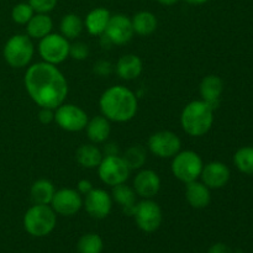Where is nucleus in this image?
<instances>
[{"label":"nucleus","instance_id":"25","mask_svg":"<svg viewBox=\"0 0 253 253\" xmlns=\"http://www.w3.org/2000/svg\"><path fill=\"white\" fill-rule=\"evenodd\" d=\"M133 32L140 36H148L152 35L157 29V17L151 11H138L131 19Z\"/></svg>","mask_w":253,"mask_h":253},{"label":"nucleus","instance_id":"32","mask_svg":"<svg viewBox=\"0 0 253 253\" xmlns=\"http://www.w3.org/2000/svg\"><path fill=\"white\" fill-rule=\"evenodd\" d=\"M89 56V46L82 41H77L69 46V57L77 61H84Z\"/></svg>","mask_w":253,"mask_h":253},{"label":"nucleus","instance_id":"17","mask_svg":"<svg viewBox=\"0 0 253 253\" xmlns=\"http://www.w3.org/2000/svg\"><path fill=\"white\" fill-rule=\"evenodd\" d=\"M222 91H224V82L220 77L210 74L204 77L200 82L199 93L202 100L207 101L214 110L219 106Z\"/></svg>","mask_w":253,"mask_h":253},{"label":"nucleus","instance_id":"7","mask_svg":"<svg viewBox=\"0 0 253 253\" xmlns=\"http://www.w3.org/2000/svg\"><path fill=\"white\" fill-rule=\"evenodd\" d=\"M69 40H67L63 35L51 32L40 40V57L43 62L57 66L69 57Z\"/></svg>","mask_w":253,"mask_h":253},{"label":"nucleus","instance_id":"14","mask_svg":"<svg viewBox=\"0 0 253 253\" xmlns=\"http://www.w3.org/2000/svg\"><path fill=\"white\" fill-rule=\"evenodd\" d=\"M133 35V27L131 19L124 14H116L111 15L109 24L106 26L104 36L109 40L113 44H126L132 40Z\"/></svg>","mask_w":253,"mask_h":253},{"label":"nucleus","instance_id":"29","mask_svg":"<svg viewBox=\"0 0 253 253\" xmlns=\"http://www.w3.org/2000/svg\"><path fill=\"white\" fill-rule=\"evenodd\" d=\"M234 163L240 172L253 175V147L245 146L237 150L234 156Z\"/></svg>","mask_w":253,"mask_h":253},{"label":"nucleus","instance_id":"28","mask_svg":"<svg viewBox=\"0 0 253 253\" xmlns=\"http://www.w3.org/2000/svg\"><path fill=\"white\" fill-rule=\"evenodd\" d=\"M123 158L130 170L141 169L147 160V152L141 145H133L125 151Z\"/></svg>","mask_w":253,"mask_h":253},{"label":"nucleus","instance_id":"34","mask_svg":"<svg viewBox=\"0 0 253 253\" xmlns=\"http://www.w3.org/2000/svg\"><path fill=\"white\" fill-rule=\"evenodd\" d=\"M113 72V64L109 61H98L94 64V73L100 77H106Z\"/></svg>","mask_w":253,"mask_h":253},{"label":"nucleus","instance_id":"22","mask_svg":"<svg viewBox=\"0 0 253 253\" xmlns=\"http://www.w3.org/2000/svg\"><path fill=\"white\" fill-rule=\"evenodd\" d=\"M136 192L132 187H128L125 183L119 184L113 187V193H111V198L113 202H116L120 208L123 209L124 214L130 215L132 216L133 210L136 207Z\"/></svg>","mask_w":253,"mask_h":253},{"label":"nucleus","instance_id":"3","mask_svg":"<svg viewBox=\"0 0 253 253\" xmlns=\"http://www.w3.org/2000/svg\"><path fill=\"white\" fill-rule=\"evenodd\" d=\"M214 124V109L204 100H193L180 114V125L185 133L193 137L207 135Z\"/></svg>","mask_w":253,"mask_h":253},{"label":"nucleus","instance_id":"9","mask_svg":"<svg viewBox=\"0 0 253 253\" xmlns=\"http://www.w3.org/2000/svg\"><path fill=\"white\" fill-rule=\"evenodd\" d=\"M132 216L138 229L146 234L157 231L163 220L162 209L152 199H143L142 202L137 203Z\"/></svg>","mask_w":253,"mask_h":253},{"label":"nucleus","instance_id":"33","mask_svg":"<svg viewBox=\"0 0 253 253\" xmlns=\"http://www.w3.org/2000/svg\"><path fill=\"white\" fill-rule=\"evenodd\" d=\"M58 0H29V4L37 14H48L57 6Z\"/></svg>","mask_w":253,"mask_h":253},{"label":"nucleus","instance_id":"24","mask_svg":"<svg viewBox=\"0 0 253 253\" xmlns=\"http://www.w3.org/2000/svg\"><path fill=\"white\" fill-rule=\"evenodd\" d=\"M103 157V153L96 147L95 143H85V145H82L77 148V163L83 168H86V169L98 168Z\"/></svg>","mask_w":253,"mask_h":253},{"label":"nucleus","instance_id":"35","mask_svg":"<svg viewBox=\"0 0 253 253\" xmlns=\"http://www.w3.org/2000/svg\"><path fill=\"white\" fill-rule=\"evenodd\" d=\"M39 120L43 125H48L54 121V110L48 108H41L39 111Z\"/></svg>","mask_w":253,"mask_h":253},{"label":"nucleus","instance_id":"18","mask_svg":"<svg viewBox=\"0 0 253 253\" xmlns=\"http://www.w3.org/2000/svg\"><path fill=\"white\" fill-rule=\"evenodd\" d=\"M185 199L194 209H204L211 202V194L204 183L194 180L185 184Z\"/></svg>","mask_w":253,"mask_h":253},{"label":"nucleus","instance_id":"40","mask_svg":"<svg viewBox=\"0 0 253 253\" xmlns=\"http://www.w3.org/2000/svg\"><path fill=\"white\" fill-rule=\"evenodd\" d=\"M0 91H1V85H0Z\"/></svg>","mask_w":253,"mask_h":253},{"label":"nucleus","instance_id":"39","mask_svg":"<svg viewBox=\"0 0 253 253\" xmlns=\"http://www.w3.org/2000/svg\"><path fill=\"white\" fill-rule=\"evenodd\" d=\"M184 1L190 5H203L205 4V2L209 1V0H184Z\"/></svg>","mask_w":253,"mask_h":253},{"label":"nucleus","instance_id":"21","mask_svg":"<svg viewBox=\"0 0 253 253\" xmlns=\"http://www.w3.org/2000/svg\"><path fill=\"white\" fill-rule=\"evenodd\" d=\"M86 136L89 140L93 143L98 145V143L105 142L109 138L111 132L110 121L103 115L94 116V118L89 119L88 124L85 126Z\"/></svg>","mask_w":253,"mask_h":253},{"label":"nucleus","instance_id":"8","mask_svg":"<svg viewBox=\"0 0 253 253\" xmlns=\"http://www.w3.org/2000/svg\"><path fill=\"white\" fill-rule=\"evenodd\" d=\"M130 168L123 157L118 155L104 156L100 165L98 166V174L101 182L110 187L123 184L130 175Z\"/></svg>","mask_w":253,"mask_h":253},{"label":"nucleus","instance_id":"4","mask_svg":"<svg viewBox=\"0 0 253 253\" xmlns=\"http://www.w3.org/2000/svg\"><path fill=\"white\" fill-rule=\"evenodd\" d=\"M24 229L34 237H44L51 234L57 225V214L51 205L34 204L24 215Z\"/></svg>","mask_w":253,"mask_h":253},{"label":"nucleus","instance_id":"11","mask_svg":"<svg viewBox=\"0 0 253 253\" xmlns=\"http://www.w3.org/2000/svg\"><path fill=\"white\" fill-rule=\"evenodd\" d=\"M180 147L182 141L179 136L169 130L157 131L148 138V148L158 158H173L179 152Z\"/></svg>","mask_w":253,"mask_h":253},{"label":"nucleus","instance_id":"19","mask_svg":"<svg viewBox=\"0 0 253 253\" xmlns=\"http://www.w3.org/2000/svg\"><path fill=\"white\" fill-rule=\"evenodd\" d=\"M115 71L124 81H133L141 76L143 71L142 59L136 54H124L116 63Z\"/></svg>","mask_w":253,"mask_h":253},{"label":"nucleus","instance_id":"31","mask_svg":"<svg viewBox=\"0 0 253 253\" xmlns=\"http://www.w3.org/2000/svg\"><path fill=\"white\" fill-rule=\"evenodd\" d=\"M34 15L35 11L29 2H19L11 10V19L17 25H26Z\"/></svg>","mask_w":253,"mask_h":253},{"label":"nucleus","instance_id":"2","mask_svg":"<svg viewBox=\"0 0 253 253\" xmlns=\"http://www.w3.org/2000/svg\"><path fill=\"white\" fill-rule=\"evenodd\" d=\"M101 115L114 123L132 120L138 110L137 96L124 85H113L106 89L99 99Z\"/></svg>","mask_w":253,"mask_h":253},{"label":"nucleus","instance_id":"16","mask_svg":"<svg viewBox=\"0 0 253 253\" xmlns=\"http://www.w3.org/2000/svg\"><path fill=\"white\" fill-rule=\"evenodd\" d=\"M133 189L138 197L152 199L161 189V178L152 169H141L133 179Z\"/></svg>","mask_w":253,"mask_h":253},{"label":"nucleus","instance_id":"6","mask_svg":"<svg viewBox=\"0 0 253 253\" xmlns=\"http://www.w3.org/2000/svg\"><path fill=\"white\" fill-rule=\"evenodd\" d=\"M203 167L204 163L202 157L197 152L190 150L179 151L172 158V165H170L173 175L184 184L199 179Z\"/></svg>","mask_w":253,"mask_h":253},{"label":"nucleus","instance_id":"26","mask_svg":"<svg viewBox=\"0 0 253 253\" xmlns=\"http://www.w3.org/2000/svg\"><path fill=\"white\" fill-rule=\"evenodd\" d=\"M56 193L53 183L48 179H39L31 185V199L34 204L49 205L51 204L53 195Z\"/></svg>","mask_w":253,"mask_h":253},{"label":"nucleus","instance_id":"23","mask_svg":"<svg viewBox=\"0 0 253 253\" xmlns=\"http://www.w3.org/2000/svg\"><path fill=\"white\" fill-rule=\"evenodd\" d=\"M53 29V21L48 14H37L35 12L26 24V35L31 39L41 40L48 34H51Z\"/></svg>","mask_w":253,"mask_h":253},{"label":"nucleus","instance_id":"20","mask_svg":"<svg viewBox=\"0 0 253 253\" xmlns=\"http://www.w3.org/2000/svg\"><path fill=\"white\" fill-rule=\"evenodd\" d=\"M111 14L105 7H95L86 14L84 27L93 36H101L105 32Z\"/></svg>","mask_w":253,"mask_h":253},{"label":"nucleus","instance_id":"13","mask_svg":"<svg viewBox=\"0 0 253 253\" xmlns=\"http://www.w3.org/2000/svg\"><path fill=\"white\" fill-rule=\"evenodd\" d=\"M49 205L57 215L73 216L83 207V198L77 192V189L63 188V189L56 190Z\"/></svg>","mask_w":253,"mask_h":253},{"label":"nucleus","instance_id":"38","mask_svg":"<svg viewBox=\"0 0 253 253\" xmlns=\"http://www.w3.org/2000/svg\"><path fill=\"white\" fill-rule=\"evenodd\" d=\"M157 2H160L161 5H165V6H172V5L177 4L178 0H156Z\"/></svg>","mask_w":253,"mask_h":253},{"label":"nucleus","instance_id":"1","mask_svg":"<svg viewBox=\"0 0 253 253\" xmlns=\"http://www.w3.org/2000/svg\"><path fill=\"white\" fill-rule=\"evenodd\" d=\"M25 89L40 108L56 109L68 95V83L57 66L37 62L27 68L24 77Z\"/></svg>","mask_w":253,"mask_h":253},{"label":"nucleus","instance_id":"12","mask_svg":"<svg viewBox=\"0 0 253 253\" xmlns=\"http://www.w3.org/2000/svg\"><path fill=\"white\" fill-rule=\"evenodd\" d=\"M83 207L89 216L96 220H103L110 215L113 209V198L106 190L100 188H93L86 195H84Z\"/></svg>","mask_w":253,"mask_h":253},{"label":"nucleus","instance_id":"37","mask_svg":"<svg viewBox=\"0 0 253 253\" xmlns=\"http://www.w3.org/2000/svg\"><path fill=\"white\" fill-rule=\"evenodd\" d=\"M208 253H231V249L227 245L219 242V244L212 245Z\"/></svg>","mask_w":253,"mask_h":253},{"label":"nucleus","instance_id":"30","mask_svg":"<svg viewBox=\"0 0 253 253\" xmlns=\"http://www.w3.org/2000/svg\"><path fill=\"white\" fill-rule=\"evenodd\" d=\"M77 247L79 253H101L104 242L98 234H85L79 239Z\"/></svg>","mask_w":253,"mask_h":253},{"label":"nucleus","instance_id":"10","mask_svg":"<svg viewBox=\"0 0 253 253\" xmlns=\"http://www.w3.org/2000/svg\"><path fill=\"white\" fill-rule=\"evenodd\" d=\"M88 115L78 105L63 103L54 109V121L57 125L68 132H78L85 128L88 124Z\"/></svg>","mask_w":253,"mask_h":253},{"label":"nucleus","instance_id":"5","mask_svg":"<svg viewBox=\"0 0 253 253\" xmlns=\"http://www.w3.org/2000/svg\"><path fill=\"white\" fill-rule=\"evenodd\" d=\"M35 53L32 39L27 35H12L4 44L2 56L11 68H24L29 66Z\"/></svg>","mask_w":253,"mask_h":253},{"label":"nucleus","instance_id":"36","mask_svg":"<svg viewBox=\"0 0 253 253\" xmlns=\"http://www.w3.org/2000/svg\"><path fill=\"white\" fill-rule=\"evenodd\" d=\"M91 189H93V184L88 179L79 180L78 184H77V192L81 195H86Z\"/></svg>","mask_w":253,"mask_h":253},{"label":"nucleus","instance_id":"27","mask_svg":"<svg viewBox=\"0 0 253 253\" xmlns=\"http://www.w3.org/2000/svg\"><path fill=\"white\" fill-rule=\"evenodd\" d=\"M59 29L61 35H63L67 40H76L83 31L84 21L77 14H67L62 17Z\"/></svg>","mask_w":253,"mask_h":253},{"label":"nucleus","instance_id":"15","mask_svg":"<svg viewBox=\"0 0 253 253\" xmlns=\"http://www.w3.org/2000/svg\"><path fill=\"white\" fill-rule=\"evenodd\" d=\"M230 175V169L225 163L214 161L204 165L200 178L209 189H221L229 183Z\"/></svg>","mask_w":253,"mask_h":253}]
</instances>
